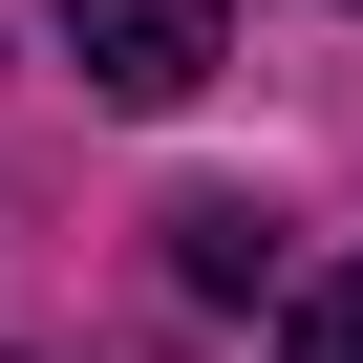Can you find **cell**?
<instances>
[{"mask_svg": "<svg viewBox=\"0 0 363 363\" xmlns=\"http://www.w3.org/2000/svg\"><path fill=\"white\" fill-rule=\"evenodd\" d=\"M214 43H235V0H65V65H86L107 107H193Z\"/></svg>", "mask_w": 363, "mask_h": 363, "instance_id": "6da1fadb", "label": "cell"}, {"mask_svg": "<svg viewBox=\"0 0 363 363\" xmlns=\"http://www.w3.org/2000/svg\"><path fill=\"white\" fill-rule=\"evenodd\" d=\"M171 278H193V299H257V214L193 193V214H171Z\"/></svg>", "mask_w": 363, "mask_h": 363, "instance_id": "7a4b0ae2", "label": "cell"}, {"mask_svg": "<svg viewBox=\"0 0 363 363\" xmlns=\"http://www.w3.org/2000/svg\"><path fill=\"white\" fill-rule=\"evenodd\" d=\"M278 363H363V257H342V278H299V320H278Z\"/></svg>", "mask_w": 363, "mask_h": 363, "instance_id": "3957f363", "label": "cell"}]
</instances>
